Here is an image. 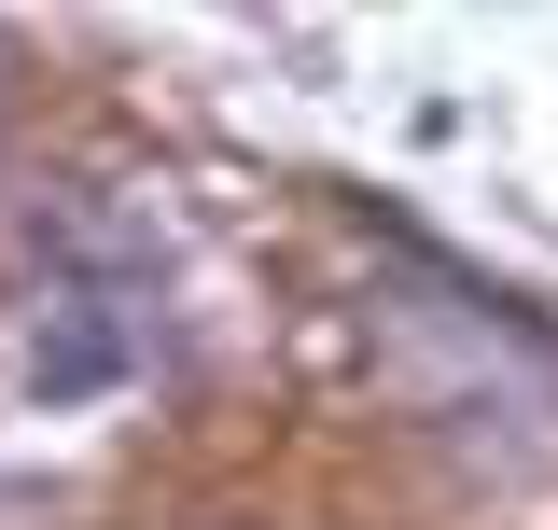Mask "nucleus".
<instances>
[{
    "instance_id": "1",
    "label": "nucleus",
    "mask_w": 558,
    "mask_h": 530,
    "mask_svg": "<svg viewBox=\"0 0 558 530\" xmlns=\"http://www.w3.org/2000/svg\"><path fill=\"white\" fill-rule=\"evenodd\" d=\"M391 377H405V405H433L447 433H475L488 461H545L558 447V349L531 322L475 308L461 279H405V293H391Z\"/></svg>"
},
{
    "instance_id": "2",
    "label": "nucleus",
    "mask_w": 558,
    "mask_h": 530,
    "mask_svg": "<svg viewBox=\"0 0 558 530\" xmlns=\"http://www.w3.org/2000/svg\"><path fill=\"white\" fill-rule=\"evenodd\" d=\"M140 293L112 265H28V293H14V377L43 405H98L140 377Z\"/></svg>"
}]
</instances>
